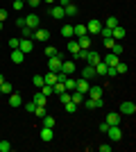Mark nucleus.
I'll list each match as a JSON object with an SVG mask.
<instances>
[{"label": "nucleus", "mask_w": 136, "mask_h": 152, "mask_svg": "<svg viewBox=\"0 0 136 152\" xmlns=\"http://www.w3.org/2000/svg\"><path fill=\"white\" fill-rule=\"evenodd\" d=\"M48 39H50V30H45V27H36V30L32 32V41L48 43Z\"/></svg>", "instance_id": "nucleus-1"}, {"label": "nucleus", "mask_w": 136, "mask_h": 152, "mask_svg": "<svg viewBox=\"0 0 136 152\" xmlns=\"http://www.w3.org/2000/svg\"><path fill=\"white\" fill-rule=\"evenodd\" d=\"M104 134H107L113 143H118V141L123 139V129H120V125H109V129H107Z\"/></svg>", "instance_id": "nucleus-2"}, {"label": "nucleus", "mask_w": 136, "mask_h": 152, "mask_svg": "<svg viewBox=\"0 0 136 152\" xmlns=\"http://www.w3.org/2000/svg\"><path fill=\"white\" fill-rule=\"evenodd\" d=\"M100 30H102V23H100L97 18H93V20H89V23H86V34H89V37L100 34Z\"/></svg>", "instance_id": "nucleus-3"}, {"label": "nucleus", "mask_w": 136, "mask_h": 152, "mask_svg": "<svg viewBox=\"0 0 136 152\" xmlns=\"http://www.w3.org/2000/svg\"><path fill=\"white\" fill-rule=\"evenodd\" d=\"M84 59H86V64H89V66H95V64L102 61V57L97 55V50H91V48L84 52Z\"/></svg>", "instance_id": "nucleus-4"}, {"label": "nucleus", "mask_w": 136, "mask_h": 152, "mask_svg": "<svg viewBox=\"0 0 136 152\" xmlns=\"http://www.w3.org/2000/svg\"><path fill=\"white\" fill-rule=\"evenodd\" d=\"M18 50L23 52V55L32 52L34 50V41H32V39H20V41H18Z\"/></svg>", "instance_id": "nucleus-5"}, {"label": "nucleus", "mask_w": 136, "mask_h": 152, "mask_svg": "<svg viewBox=\"0 0 136 152\" xmlns=\"http://www.w3.org/2000/svg\"><path fill=\"white\" fill-rule=\"evenodd\" d=\"M61 61H64V59H61V55H55V57L48 59V68L55 70V73H59V70H61Z\"/></svg>", "instance_id": "nucleus-6"}, {"label": "nucleus", "mask_w": 136, "mask_h": 152, "mask_svg": "<svg viewBox=\"0 0 136 152\" xmlns=\"http://www.w3.org/2000/svg\"><path fill=\"white\" fill-rule=\"evenodd\" d=\"M39 23H41V16H39V14H30V16H25V25H27V27H32V30L41 27Z\"/></svg>", "instance_id": "nucleus-7"}, {"label": "nucleus", "mask_w": 136, "mask_h": 152, "mask_svg": "<svg viewBox=\"0 0 136 152\" xmlns=\"http://www.w3.org/2000/svg\"><path fill=\"white\" fill-rule=\"evenodd\" d=\"M120 114H123V116H134L136 114V104L129 102V100L123 102V104H120Z\"/></svg>", "instance_id": "nucleus-8"}, {"label": "nucleus", "mask_w": 136, "mask_h": 152, "mask_svg": "<svg viewBox=\"0 0 136 152\" xmlns=\"http://www.w3.org/2000/svg\"><path fill=\"white\" fill-rule=\"evenodd\" d=\"M89 80H84V77H79V80H75V91H79V93H86L89 91Z\"/></svg>", "instance_id": "nucleus-9"}, {"label": "nucleus", "mask_w": 136, "mask_h": 152, "mask_svg": "<svg viewBox=\"0 0 136 152\" xmlns=\"http://www.w3.org/2000/svg\"><path fill=\"white\" fill-rule=\"evenodd\" d=\"M125 34H127V32H125L123 25H116L113 30H111V39H113V41H120V39H125Z\"/></svg>", "instance_id": "nucleus-10"}, {"label": "nucleus", "mask_w": 136, "mask_h": 152, "mask_svg": "<svg viewBox=\"0 0 136 152\" xmlns=\"http://www.w3.org/2000/svg\"><path fill=\"white\" fill-rule=\"evenodd\" d=\"M52 139H55V132H52V127H41V141L50 143Z\"/></svg>", "instance_id": "nucleus-11"}, {"label": "nucleus", "mask_w": 136, "mask_h": 152, "mask_svg": "<svg viewBox=\"0 0 136 152\" xmlns=\"http://www.w3.org/2000/svg\"><path fill=\"white\" fill-rule=\"evenodd\" d=\"M50 14H52V18H66L64 7H61V5H52L50 7Z\"/></svg>", "instance_id": "nucleus-12"}, {"label": "nucleus", "mask_w": 136, "mask_h": 152, "mask_svg": "<svg viewBox=\"0 0 136 152\" xmlns=\"http://www.w3.org/2000/svg\"><path fill=\"white\" fill-rule=\"evenodd\" d=\"M61 73L64 75H73L75 73V61H61Z\"/></svg>", "instance_id": "nucleus-13"}, {"label": "nucleus", "mask_w": 136, "mask_h": 152, "mask_svg": "<svg viewBox=\"0 0 136 152\" xmlns=\"http://www.w3.org/2000/svg\"><path fill=\"white\" fill-rule=\"evenodd\" d=\"M82 77H84V80H93V77H95V66H89V64H86L84 68H82Z\"/></svg>", "instance_id": "nucleus-14"}, {"label": "nucleus", "mask_w": 136, "mask_h": 152, "mask_svg": "<svg viewBox=\"0 0 136 152\" xmlns=\"http://www.w3.org/2000/svg\"><path fill=\"white\" fill-rule=\"evenodd\" d=\"M102 61L107 64V66H116V64L120 61V59H118V55H113V52L109 50V55H104V57H102Z\"/></svg>", "instance_id": "nucleus-15"}, {"label": "nucleus", "mask_w": 136, "mask_h": 152, "mask_svg": "<svg viewBox=\"0 0 136 152\" xmlns=\"http://www.w3.org/2000/svg\"><path fill=\"white\" fill-rule=\"evenodd\" d=\"M77 45L82 48V50H89V48H91V37H89V34H84V37H77Z\"/></svg>", "instance_id": "nucleus-16"}, {"label": "nucleus", "mask_w": 136, "mask_h": 152, "mask_svg": "<svg viewBox=\"0 0 136 152\" xmlns=\"http://www.w3.org/2000/svg\"><path fill=\"white\" fill-rule=\"evenodd\" d=\"M120 118H123V114H116V111L107 114V123L109 125H120Z\"/></svg>", "instance_id": "nucleus-17"}, {"label": "nucleus", "mask_w": 136, "mask_h": 152, "mask_svg": "<svg viewBox=\"0 0 136 152\" xmlns=\"http://www.w3.org/2000/svg\"><path fill=\"white\" fill-rule=\"evenodd\" d=\"M34 104H36V107H45V102H48V98H45L43 93H41V91H36V93H34Z\"/></svg>", "instance_id": "nucleus-18"}, {"label": "nucleus", "mask_w": 136, "mask_h": 152, "mask_svg": "<svg viewBox=\"0 0 136 152\" xmlns=\"http://www.w3.org/2000/svg\"><path fill=\"white\" fill-rule=\"evenodd\" d=\"M102 86H97V84H95V86H89V91H86V93H89V98H102Z\"/></svg>", "instance_id": "nucleus-19"}, {"label": "nucleus", "mask_w": 136, "mask_h": 152, "mask_svg": "<svg viewBox=\"0 0 136 152\" xmlns=\"http://www.w3.org/2000/svg\"><path fill=\"white\" fill-rule=\"evenodd\" d=\"M84 34H86V25H84V23L73 25V37H84Z\"/></svg>", "instance_id": "nucleus-20"}, {"label": "nucleus", "mask_w": 136, "mask_h": 152, "mask_svg": "<svg viewBox=\"0 0 136 152\" xmlns=\"http://www.w3.org/2000/svg\"><path fill=\"white\" fill-rule=\"evenodd\" d=\"M9 104H12V107H20V104H23V98L12 91V93H9Z\"/></svg>", "instance_id": "nucleus-21"}, {"label": "nucleus", "mask_w": 136, "mask_h": 152, "mask_svg": "<svg viewBox=\"0 0 136 152\" xmlns=\"http://www.w3.org/2000/svg\"><path fill=\"white\" fill-rule=\"evenodd\" d=\"M12 61H14V64H23V61H25V55L16 48V50H12Z\"/></svg>", "instance_id": "nucleus-22"}, {"label": "nucleus", "mask_w": 136, "mask_h": 152, "mask_svg": "<svg viewBox=\"0 0 136 152\" xmlns=\"http://www.w3.org/2000/svg\"><path fill=\"white\" fill-rule=\"evenodd\" d=\"M64 14H66V16H71V18H73V16H77V5H73V2H71V5H66Z\"/></svg>", "instance_id": "nucleus-23"}, {"label": "nucleus", "mask_w": 136, "mask_h": 152, "mask_svg": "<svg viewBox=\"0 0 136 152\" xmlns=\"http://www.w3.org/2000/svg\"><path fill=\"white\" fill-rule=\"evenodd\" d=\"M71 100L75 102V104H77V107H79V104H82V102H84V93H79V91H73V93H71Z\"/></svg>", "instance_id": "nucleus-24"}, {"label": "nucleus", "mask_w": 136, "mask_h": 152, "mask_svg": "<svg viewBox=\"0 0 136 152\" xmlns=\"http://www.w3.org/2000/svg\"><path fill=\"white\" fill-rule=\"evenodd\" d=\"M12 91H14L12 82H7V80H5V82L0 84V93H5V95H9V93H12Z\"/></svg>", "instance_id": "nucleus-25"}, {"label": "nucleus", "mask_w": 136, "mask_h": 152, "mask_svg": "<svg viewBox=\"0 0 136 152\" xmlns=\"http://www.w3.org/2000/svg\"><path fill=\"white\" fill-rule=\"evenodd\" d=\"M107 68H109V66H107L104 61L95 64V75H107Z\"/></svg>", "instance_id": "nucleus-26"}, {"label": "nucleus", "mask_w": 136, "mask_h": 152, "mask_svg": "<svg viewBox=\"0 0 136 152\" xmlns=\"http://www.w3.org/2000/svg\"><path fill=\"white\" fill-rule=\"evenodd\" d=\"M43 80H45V84H55V82H57V73H55V70L45 73V75H43Z\"/></svg>", "instance_id": "nucleus-27"}, {"label": "nucleus", "mask_w": 136, "mask_h": 152, "mask_svg": "<svg viewBox=\"0 0 136 152\" xmlns=\"http://www.w3.org/2000/svg\"><path fill=\"white\" fill-rule=\"evenodd\" d=\"M66 48H68V52H71V55H75V52H79V45H77V41H75V39H71Z\"/></svg>", "instance_id": "nucleus-28"}, {"label": "nucleus", "mask_w": 136, "mask_h": 152, "mask_svg": "<svg viewBox=\"0 0 136 152\" xmlns=\"http://www.w3.org/2000/svg\"><path fill=\"white\" fill-rule=\"evenodd\" d=\"M116 25H120L116 16H109V18H107V23H104V27H109V30H113V27H116Z\"/></svg>", "instance_id": "nucleus-29"}, {"label": "nucleus", "mask_w": 136, "mask_h": 152, "mask_svg": "<svg viewBox=\"0 0 136 152\" xmlns=\"http://www.w3.org/2000/svg\"><path fill=\"white\" fill-rule=\"evenodd\" d=\"M32 84H34V86H36V89H41V86H43V84H45L43 75H34V77H32Z\"/></svg>", "instance_id": "nucleus-30"}, {"label": "nucleus", "mask_w": 136, "mask_h": 152, "mask_svg": "<svg viewBox=\"0 0 136 152\" xmlns=\"http://www.w3.org/2000/svg\"><path fill=\"white\" fill-rule=\"evenodd\" d=\"M66 91H71V93H73V91H75V80H73V77L71 75H68V77H66Z\"/></svg>", "instance_id": "nucleus-31"}, {"label": "nucleus", "mask_w": 136, "mask_h": 152, "mask_svg": "<svg viewBox=\"0 0 136 152\" xmlns=\"http://www.w3.org/2000/svg\"><path fill=\"white\" fill-rule=\"evenodd\" d=\"M61 37L71 39L73 37V25H64V27H61Z\"/></svg>", "instance_id": "nucleus-32"}, {"label": "nucleus", "mask_w": 136, "mask_h": 152, "mask_svg": "<svg viewBox=\"0 0 136 152\" xmlns=\"http://www.w3.org/2000/svg\"><path fill=\"white\" fill-rule=\"evenodd\" d=\"M55 55H59V50L55 48V45H48V48H45V57L50 59V57H55Z\"/></svg>", "instance_id": "nucleus-33"}, {"label": "nucleus", "mask_w": 136, "mask_h": 152, "mask_svg": "<svg viewBox=\"0 0 136 152\" xmlns=\"http://www.w3.org/2000/svg\"><path fill=\"white\" fill-rule=\"evenodd\" d=\"M64 109L68 111V114H75V111H77V104L71 100V102H66V104H64Z\"/></svg>", "instance_id": "nucleus-34"}, {"label": "nucleus", "mask_w": 136, "mask_h": 152, "mask_svg": "<svg viewBox=\"0 0 136 152\" xmlns=\"http://www.w3.org/2000/svg\"><path fill=\"white\" fill-rule=\"evenodd\" d=\"M123 73H127V64L118 61V64H116V75H123Z\"/></svg>", "instance_id": "nucleus-35"}, {"label": "nucleus", "mask_w": 136, "mask_h": 152, "mask_svg": "<svg viewBox=\"0 0 136 152\" xmlns=\"http://www.w3.org/2000/svg\"><path fill=\"white\" fill-rule=\"evenodd\" d=\"M59 102H61V104L71 102V91H64V93H59Z\"/></svg>", "instance_id": "nucleus-36"}, {"label": "nucleus", "mask_w": 136, "mask_h": 152, "mask_svg": "<svg viewBox=\"0 0 136 152\" xmlns=\"http://www.w3.org/2000/svg\"><path fill=\"white\" fill-rule=\"evenodd\" d=\"M41 93H43L45 98H48V95H52V93H55V91H52V84H43V86H41Z\"/></svg>", "instance_id": "nucleus-37"}, {"label": "nucleus", "mask_w": 136, "mask_h": 152, "mask_svg": "<svg viewBox=\"0 0 136 152\" xmlns=\"http://www.w3.org/2000/svg\"><path fill=\"white\" fill-rule=\"evenodd\" d=\"M43 127H55V118L45 114V116H43Z\"/></svg>", "instance_id": "nucleus-38"}, {"label": "nucleus", "mask_w": 136, "mask_h": 152, "mask_svg": "<svg viewBox=\"0 0 136 152\" xmlns=\"http://www.w3.org/2000/svg\"><path fill=\"white\" fill-rule=\"evenodd\" d=\"M109 50H111V52H113V55H123V45H120V43H118V41H116V43L111 45Z\"/></svg>", "instance_id": "nucleus-39"}, {"label": "nucleus", "mask_w": 136, "mask_h": 152, "mask_svg": "<svg viewBox=\"0 0 136 152\" xmlns=\"http://www.w3.org/2000/svg\"><path fill=\"white\" fill-rule=\"evenodd\" d=\"M12 150V143L9 141H0V152H9Z\"/></svg>", "instance_id": "nucleus-40"}, {"label": "nucleus", "mask_w": 136, "mask_h": 152, "mask_svg": "<svg viewBox=\"0 0 136 152\" xmlns=\"http://www.w3.org/2000/svg\"><path fill=\"white\" fill-rule=\"evenodd\" d=\"M20 30H23V39H32V32H34L32 27H27V25H25V27H20Z\"/></svg>", "instance_id": "nucleus-41"}, {"label": "nucleus", "mask_w": 136, "mask_h": 152, "mask_svg": "<svg viewBox=\"0 0 136 152\" xmlns=\"http://www.w3.org/2000/svg\"><path fill=\"white\" fill-rule=\"evenodd\" d=\"M45 114H48V109H45V107H36V109H34V116H39V118H43Z\"/></svg>", "instance_id": "nucleus-42"}, {"label": "nucleus", "mask_w": 136, "mask_h": 152, "mask_svg": "<svg viewBox=\"0 0 136 152\" xmlns=\"http://www.w3.org/2000/svg\"><path fill=\"white\" fill-rule=\"evenodd\" d=\"M84 107L86 109H95V100H93V98H86V100H84Z\"/></svg>", "instance_id": "nucleus-43"}, {"label": "nucleus", "mask_w": 136, "mask_h": 152, "mask_svg": "<svg viewBox=\"0 0 136 152\" xmlns=\"http://www.w3.org/2000/svg\"><path fill=\"white\" fill-rule=\"evenodd\" d=\"M23 109H25V111H30V114H34L36 104H34V102H27V104H23Z\"/></svg>", "instance_id": "nucleus-44"}, {"label": "nucleus", "mask_w": 136, "mask_h": 152, "mask_svg": "<svg viewBox=\"0 0 136 152\" xmlns=\"http://www.w3.org/2000/svg\"><path fill=\"white\" fill-rule=\"evenodd\" d=\"M100 34H102V39H109V37H111V30H109V27H104V25H102Z\"/></svg>", "instance_id": "nucleus-45"}, {"label": "nucleus", "mask_w": 136, "mask_h": 152, "mask_svg": "<svg viewBox=\"0 0 136 152\" xmlns=\"http://www.w3.org/2000/svg\"><path fill=\"white\" fill-rule=\"evenodd\" d=\"M23 5H25V2H23V0H14V9H16V12H20V9H23Z\"/></svg>", "instance_id": "nucleus-46"}, {"label": "nucleus", "mask_w": 136, "mask_h": 152, "mask_svg": "<svg viewBox=\"0 0 136 152\" xmlns=\"http://www.w3.org/2000/svg\"><path fill=\"white\" fill-rule=\"evenodd\" d=\"M18 41H20V39H9V48L16 50V48H18Z\"/></svg>", "instance_id": "nucleus-47"}, {"label": "nucleus", "mask_w": 136, "mask_h": 152, "mask_svg": "<svg viewBox=\"0 0 136 152\" xmlns=\"http://www.w3.org/2000/svg\"><path fill=\"white\" fill-rule=\"evenodd\" d=\"M97 150H100V152H111V145H107V143H102V145H97Z\"/></svg>", "instance_id": "nucleus-48"}, {"label": "nucleus", "mask_w": 136, "mask_h": 152, "mask_svg": "<svg viewBox=\"0 0 136 152\" xmlns=\"http://www.w3.org/2000/svg\"><path fill=\"white\" fill-rule=\"evenodd\" d=\"M27 5H30V7H34V9H36V7L41 5V0H27Z\"/></svg>", "instance_id": "nucleus-49"}, {"label": "nucleus", "mask_w": 136, "mask_h": 152, "mask_svg": "<svg viewBox=\"0 0 136 152\" xmlns=\"http://www.w3.org/2000/svg\"><path fill=\"white\" fill-rule=\"evenodd\" d=\"M113 43H116V41H113V39H104V48H111V45H113Z\"/></svg>", "instance_id": "nucleus-50"}, {"label": "nucleus", "mask_w": 136, "mask_h": 152, "mask_svg": "<svg viewBox=\"0 0 136 152\" xmlns=\"http://www.w3.org/2000/svg\"><path fill=\"white\" fill-rule=\"evenodd\" d=\"M7 20V9H0V23H5Z\"/></svg>", "instance_id": "nucleus-51"}, {"label": "nucleus", "mask_w": 136, "mask_h": 152, "mask_svg": "<svg viewBox=\"0 0 136 152\" xmlns=\"http://www.w3.org/2000/svg\"><path fill=\"white\" fill-rule=\"evenodd\" d=\"M107 129H109V123L104 121V123H102V125H100V132H102V134H104V132H107Z\"/></svg>", "instance_id": "nucleus-52"}, {"label": "nucleus", "mask_w": 136, "mask_h": 152, "mask_svg": "<svg viewBox=\"0 0 136 152\" xmlns=\"http://www.w3.org/2000/svg\"><path fill=\"white\" fill-rule=\"evenodd\" d=\"M16 25H18V27H25V18H23V16H20V18L16 20Z\"/></svg>", "instance_id": "nucleus-53"}, {"label": "nucleus", "mask_w": 136, "mask_h": 152, "mask_svg": "<svg viewBox=\"0 0 136 152\" xmlns=\"http://www.w3.org/2000/svg\"><path fill=\"white\" fill-rule=\"evenodd\" d=\"M41 2H45V5H55L57 0H41Z\"/></svg>", "instance_id": "nucleus-54"}, {"label": "nucleus", "mask_w": 136, "mask_h": 152, "mask_svg": "<svg viewBox=\"0 0 136 152\" xmlns=\"http://www.w3.org/2000/svg\"><path fill=\"white\" fill-rule=\"evenodd\" d=\"M2 82H5V75H2V73H0V84H2Z\"/></svg>", "instance_id": "nucleus-55"}, {"label": "nucleus", "mask_w": 136, "mask_h": 152, "mask_svg": "<svg viewBox=\"0 0 136 152\" xmlns=\"http://www.w3.org/2000/svg\"><path fill=\"white\" fill-rule=\"evenodd\" d=\"M2 27H5V23H0V32H2Z\"/></svg>", "instance_id": "nucleus-56"}, {"label": "nucleus", "mask_w": 136, "mask_h": 152, "mask_svg": "<svg viewBox=\"0 0 136 152\" xmlns=\"http://www.w3.org/2000/svg\"><path fill=\"white\" fill-rule=\"evenodd\" d=\"M66 2H75V0H66Z\"/></svg>", "instance_id": "nucleus-57"}, {"label": "nucleus", "mask_w": 136, "mask_h": 152, "mask_svg": "<svg viewBox=\"0 0 136 152\" xmlns=\"http://www.w3.org/2000/svg\"><path fill=\"white\" fill-rule=\"evenodd\" d=\"M23 2H27V0H23Z\"/></svg>", "instance_id": "nucleus-58"}, {"label": "nucleus", "mask_w": 136, "mask_h": 152, "mask_svg": "<svg viewBox=\"0 0 136 152\" xmlns=\"http://www.w3.org/2000/svg\"><path fill=\"white\" fill-rule=\"evenodd\" d=\"M0 45H2V43H0Z\"/></svg>", "instance_id": "nucleus-59"}]
</instances>
